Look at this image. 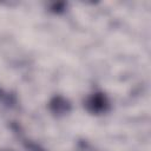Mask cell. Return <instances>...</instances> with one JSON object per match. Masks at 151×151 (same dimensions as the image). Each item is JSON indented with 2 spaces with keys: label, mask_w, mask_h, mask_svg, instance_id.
Returning a JSON list of instances; mask_svg holds the SVG:
<instances>
[{
  "label": "cell",
  "mask_w": 151,
  "mask_h": 151,
  "mask_svg": "<svg viewBox=\"0 0 151 151\" xmlns=\"http://www.w3.org/2000/svg\"><path fill=\"white\" fill-rule=\"evenodd\" d=\"M85 110L93 116H101L110 111L111 101L107 94L103 91H94L88 94L84 100Z\"/></svg>",
  "instance_id": "6da1fadb"
},
{
  "label": "cell",
  "mask_w": 151,
  "mask_h": 151,
  "mask_svg": "<svg viewBox=\"0 0 151 151\" xmlns=\"http://www.w3.org/2000/svg\"><path fill=\"white\" fill-rule=\"evenodd\" d=\"M0 101L4 103L5 105H11L13 106L14 103H15V98L9 94V93H5L2 90H0Z\"/></svg>",
  "instance_id": "3957f363"
},
{
  "label": "cell",
  "mask_w": 151,
  "mask_h": 151,
  "mask_svg": "<svg viewBox=\"0 0 151 151\" xmlns=\"http://www.w3.org/2000/svg\"><path fill=\"white\" fill-rule=\"evenodd\" d=\"M25 147L28 150V151H45L40 145L31 142V140H25Z\"/></svg>",
  "instance_id": "277c9868"
},
{
  "label": "cell",
  "mask_w": 151,
  "mask_h": 151,
  "mask_svg": "<svg viewBox=\"0 0 151 151\" xmlns=\"http://www.w3.org/2000/svg\"><path fill=\"white\" fill-rule=\"evenodd\" d=\"M48 110L54 117L60 118L71 112L72 105L67 98H65L60 94H55L48 101Z\"/></svg>",
  "instance_id": "7a4b0ae2"
},
{
  "label": "cell",
  "mask_w": 151,
  "mask_h": 151,
  "mask_svg": "<svg viewBox=\"0 0 151 151\" xmlns=\"http://www.w3.org/2000/svg\"><path fill=\"white\" fill-rule=\"evenodd\" d=\"M59 6H60V4H58V5H54V8H58ZM53 12H54V13H60L61 11H60V9H54Z\"/></svg>",
  "instance_id": "5b68a950"
}]
</instances>
